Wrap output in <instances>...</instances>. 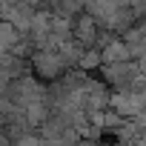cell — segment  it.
Here are the masks:
<instances>
[{
  "mask_svg": "<svg viewBox=\"0 0 146 146\" xmlns=\"http://www.w3.org/2000/svg\"><path fill=\"white\" fill-rule=\"evenodd\" d=\"M83 12L109 35H126L135 23H137V15H135V6L132 3H89L83 6Z\"/></svg>",
  "mask_w": 146,
  "mask_h": 146,
  "instance_id": "cell-1",
  "label": "cell"
},
{
  "mask_svg": "<svg viewBox=\"0 0 146 146\" xmlns=\"http://www.w3.org/2000/svg\"><path fill=\"white\" fill-rule=\"evenodd\" d=\"M29 66H32L35 78L40 83H57L60 78H66L69 72H72L60 52H35L29 57Z\"/></svg>",
  "mask_w": 146,
  "mask_h": 146,
  "instance_id": "cell-2",
  "label": "cell"
},
{
  "mask_svg": "<svg viewBox=\"0 0 146 146\" xmlns=\"http://www.w3.org/2000/svg\"><path fill=\"white\" fill-rule=\"evenodd\" d=\"M109 112L120 120H146V100L143 89H126V92H112Z\"/></svg>",
  "mask_w": 146,
  "mask_h": 146,
  "instance_id": "cell-3",
  "label": "cell"
},
{
  "mask_svg": "<svg viewBox=\"0 0 146 146\" xmlns=\"http://www.w3.org/2000/svg\"><path fill=\"white\" fill-rule=\"evenodd\" d=\"M100 60H103V66H112V63H126V60H132V54H129V49H126V43H123V37H112L103 49H100Z\"/></svg>",
  "mask_w": 146,
  "mask_h": 146,
  "instance_id": "cell-4",
  "label": "cell"
},
{
  "mask_svg": "<svg viewBox=\"0 0 146 146\" xmlns=\"http://www.w3.org/2000/svg\"><path fill=\"white\" fill-rule=\"evenodd\" d=\"M92 146H117V143H100V140H98V143H92Z\"/></svg>",
  "mask_w": 146,
  "mask_h": 146,
  "instance_id": "cell-5",
  "label": "cell"
},
{
  "mask_svg": "<svg viewBox=\"0 0 146 146\" xmlns=\"http://www.w3.org/2000/svg\"><path fill=\"white\" fill-rule=\"evenodd\" d=\"M143 100H146V86H143Z\"/></svg>",
  "mask_w": 146,
  "mask_h": 146,
  "instance_id": "cell-6",
  "label": "cell"
}]
</instances>
